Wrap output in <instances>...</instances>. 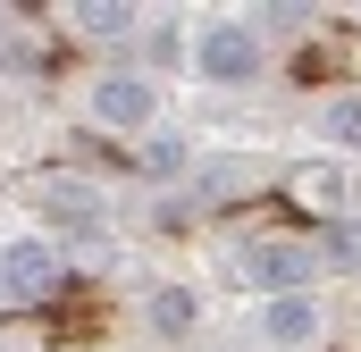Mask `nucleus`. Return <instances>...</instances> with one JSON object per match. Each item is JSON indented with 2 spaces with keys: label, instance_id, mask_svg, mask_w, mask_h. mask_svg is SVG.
Instances as JSON below:
<instances>
[{
  "label": "nucleus",
  "instance_id": "obj_12",
  "mask_svg": "<svg viewBox=\"0 0 361 352\" xmlns=\"http://www.w3.org/2000/svg\"><path fill=\"white\" fill-rule=\"evenodd\" d=\"M328 143H336V151L361 143V92H336V101H328Z\"/></svg>",
  "mask_w": 361,
  "mask_h": 352
},
{
  "label": "nucleus",
  "instance_id": "obj_1",
  "mask_svg": "<svg viewBox=\"0 0 361 352\" xmlns=\"http://www.w3.org/2000/svg\"><path fill=\"white\" fill-rule=\"evenodd\" d=\"M193 76L202 84H252L261 76V25H244V17H210V25H193Z\"/></svg>",
  "mask_w": 361,
  "mask_h": 352
},
{
  "label": "nucleus",
  "instance_id": "obj_9",
  "mask_svg": "<svg viewBox=\"0 0 361 352\" xmlns=\"http://www.w3.org/2000/svg\"><path fill=\"white\" fill-rule=\"evenodd\" d=\"M294 193H302L311 210H328V218H345V168H328V160H311V168H294Z\"/></svg>",
  "mask_w": 361,
  "mask_h": 352
},
{
  "label": "nucleus",
  "instance_id": "obj_2",
  "mask_svg": "<svg viewBox=\"0 0 361 352\" xmlns=\"http://www.w3.org/2000/svg\"><path fill=\"white\" fill-rule=\"evenodd\" d=\"M311 268H319V244H294V235H261V244H244V252H235V277H244L261 302L302 294V285H311Z\"/></svg>",
  "mask_w": 361,
  "mask_h": 352
},
{
  "label": "nucleus",
  "instance_id": "obj_6",
  "mask_svg": "<svg viewBox=\"0 0 361 352\" xmlns=\"http://www.w3.org/2000/svg\"><path fill=\"white\" fill-rule=\"evenodd\" d=\"M261 336H269L277 352H311V344H319V302H311V294H277V302H261Z\"/></svg>",
  "mask_w": 361,
  "mask_h": 352
},
{
  "label": "nucleus",
  "instance_id": "obj_4",
  "mask_svg": "<svg viewBox=\"0 0 361 352\" xmlns=\"http://www.w3.org/2000/svg\"><path fill=\"white\" fill-rule=\"evenodd\" d=\"M34 210H42L51 227H68V235H101V210H109V201L92 193L85 176H42V184H34Z\"/></svg>",
  "mask_w": 361,
  "mask_h": 352
},
{
  "label": "nucleus",
  "instance_id": "obj_7",
  "mask_svg": "<svg viewBox=\"0 0 361 352\" xmlns=\"http://www.w3.org/2000/svg\"><path fill=\"white\" fill-rule=\"evenodd\" d=\"M143 327H152L160 344H185V336L202 327V294H193V285H152V302H143Z\"/></svg>",
  "mask_w": 361,
  "mask_h": 352
},
{
  "label": "nucleus",
  "instance_id": "obj_10",
  "mask_svg": "<svg viewBox=\"0 0 361 352\" xmlns=\"http://www.w3.org/2000/svg\"><path fill=\"white\" fill-rule=\"evenodd\" d=\"M135 160H143V176H152V184H169V176H185V168H193L185 134H160V126L143 134V151H135Z\"/></svg>",
  "mask_w": 361,
  "mask_h": 352
},
{
  "label": "nucleus",
  "instance_id": "obj_5",
  "mask_svg": "<svg viewBox=\"0 0 361 352\" xmlns=\"http://www.w3.org/2000/svg\"><path fill=\"white\" fill-rule=\"evenodd\" d=\"M0 277L17 285V302H42V294L59 285V252H51L42 235H17V244H0Z\"/></svg>",
  "mask_w": 361,
  "mask_h": 352
},
{
  "label": "nucleus",
  "instance_id": "obj_3",
  "mask_svg": "<svg viewBox=\"0 0 361 352\" xmlns=\"http://www.w3.org/2000/svg\"><path fill=\"white\" fill-rule=\"evenodd\" d=\"M92 126H109V134H152V109H160V92H152V76L143 68H101L85 92Z\"/></svg>",
  "mask_w": 361,
  "mask_h": 352
},
{
  "label": "nucleus",
  "instance_id": "obj_11",
  "mask_svg": "<svg viewBox=\"0 0 361 352\" xmlns=\"http://www.w3.org/2000/svg\"><path fill=\"white\" fill-rule=\"evenodd\" d=\"M76 25H85L92 42H118V34H135V25H143V8H126V0H85V8H76Z\"/></svg>",
  "mask_w": 361,
  "mask_h": 352
},
{
  "label": "nucleus",
  "instance_id": "obj_13",
  "mask_svg": "<svg viewBox=\"0 0 361 352\" xmlns=\"http://www.w3.org/2000/svg\"><path fill=\"white\" fill-rule=\"evenodd\" d=\"M8 302H17V285H8V277H0V310H8Z\"/></svg>",
  "mask_w": 361,
  "mask_h": 352
},
{
  "label": "nucleus",
  "instance_id": "obj_8",
  "mask_svg": "<svg viewBox=\"0 0 361 352\" xmlns=\"http://www.w3.org/2000/svg\"><path fill=\"white\" fill-rule=\"evenodd\" d=\"M319 268H336V277H353V268H361V218H353V210L319 227Z\"/></svg>",
  "mask_w": 361,
  "mask_h": 352
}]
</instances>
